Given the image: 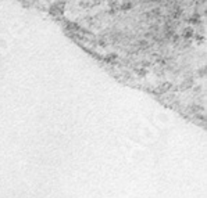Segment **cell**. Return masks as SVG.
<instances>
[]
</instances>
